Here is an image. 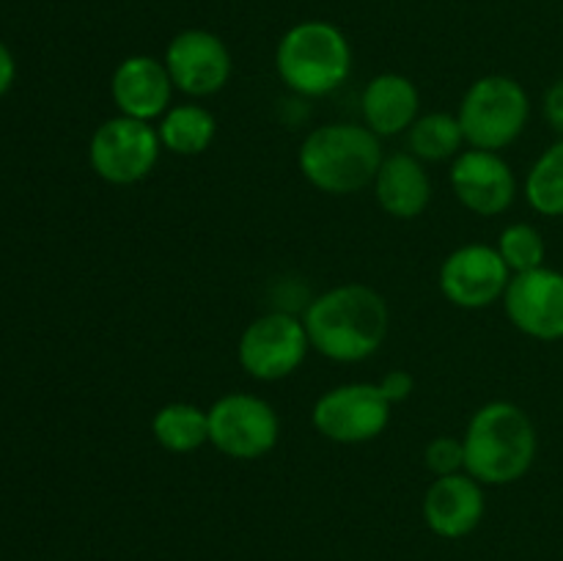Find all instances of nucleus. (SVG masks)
I'll use <instances>...</instances> for the list:
<instances>
[{
	"label": "nucleus",
	"instance_id": "nucleus-16",
	"mask_svg": "<svg viewBox=\"0 0 563 561\" xmlns=\"http://www.w3.org/2000/svg\"><path fill=\"white\" fill-rule=\"evenodd\" d=\"M372 190L379 209L396 220H416L432 201V179L421 160L410 152L385 154Z\"/></svg>",
	"mask_w": 563,
	"mask_h": 561
},
{
	"label": "nucleus",
	"instance_id": "nucleus-26",
	"mask_svg": "<svg viewBox=\"0 0 563 561\" xmlns=\"http://www.w3.org/2000/svg\"><path fill=\"white\" fill-rule=\"evenodd\" d=\"M14 77H16L14 55H11V50L0 42V97L9 91L11 82H14Z\"/></svg>",
	"mask_w": 563,
	"mask_h": 561
},
{
	"label": "nucleus",
	"instance_id": "nucleus-18",
	"mask_svg": "<svg viewBox=\"0 0 563 561\" xmlns=\"http://www.w3.org/2000/svg\"><path fill=\"white\" fill-rule=\"evenodd\" d=\"M163 148L179 157H198L207 152L218 138V119L209 108L196 102L170 105L157 124Z\"/></svg>",
	"mask_w": 563,
	"mask_h": 561
},
{
	"label": "nucleus",
	"instance_id": "nucleus-20",
	"mask_svg": "<svg viewBox=\"0 0 563 561\" xmlns=\"http://www.w3.org/2000/svg\"><path fill=\"white\" fill-rule=\"evenodd\" d=\"M407 152L416 154L421 163H443L454 160L465 146V132H462L456 113H423L418 116L416 124L405 132Z\"/></svg>",
	"mask_w": 563,
	"mask_h": 561
},
{
	"label": "nucleus",
	"instance_id": "nucleus-19",
	"mask_svg": "<svg viewBox=\"0 0 563 561\" xmlns=\"http://www.w3.org/2000/svg\"><path fill=\"white\" fill-rule=\"evenodd\" d=\"M152 438L170 454H190L209 443V413L192 402H168L152 416Z\"/></svg>",
	"mask_w": 563,
	"mask_h": 561
},
{
	"label": "nucleus",
	"instance_id": "nucleus-4",
	"mask_svg": "<svg viewBox=\"0 0 563 561\" xmlns=\"http://www.w3.org/2000/svg\"><path fill=\"white\" fill-rule=\"evenodd\" d=\"M275 72L280 82L300 97H328L350 80L352 44L333 22H297L275 47Z\"/></svg>",
	"mask_w": 563,
	"mask_h": 561
},
{
	"label": "nucleus",
	"instance_id": "nucleus-12",
	"mask_svg": "<svg viewBox=\"0 0 563 561\" xmlns=\"http://www.w3.org/2000/svg\"><path fill=\"white\" fill-rule=\"evenodd\" d=\"M504 311L520 333L537 341H563V273L537 267L511 275Z\"/></svg>",
	"mask_w": 563,
	"mask_h": 561
},
{
	"label": "nucleus",
	"instance_id": "nucleus-2",
	"mask_svg": "<svg viewBox=\"0 0 563 561\" xmlns=\"http://www.w3.org/2000/svg\"><path fill=\"white\" fill-rule=\"evenodd\" d=\"M462 446L465 473H471L484 487H506L526 479L537 462V424L515 402H487L467 421Z\"/></svg>",
	"mask_w": 563,
	"mask_h": 561
},
{
	"label": "nucleus",
	"instance_id": "nucleus-21",
	"mask_svg": "<svg viewBox=\"0 0 563 561\" xmlns=\"http://www.w3.org/2000/svg\"><path fill=\"white\" fill-rule=\"evenodd\" d=\"M526 201L544 218H563V138L544 148L528 168Z\"/></svg>",
	"mask_w": 563,
	"mask_h": 561
},
{
	"label": "nucleus",
	"instance_id": "nucleus-22",
	"mask_svg": "<svg viewBox=\"0 0 563 561\" xmlns=\"http://www.w3.org/2000/svg\"><path fill=\"white\" fill-rule=\"evenodd\" d=\"M495 248H498V253L504 256L511 275L544 267V258H548V242H544L542 231L533 223H526V220L506 226V229L500 231Z\"/></svg>",
	"mask_w": 563,
	"mask_h": 561
},
{
	"label": "nucleus",
	"instance_id": "nucleus-23",
	"mask_svg": "<svg viewBox=\"0 0 563 561\" xmlns=\"http://www.w3.org/2000/svg\"><path fill=\"white\" fill-rule=\"evenodd\" d=\"M423 465H427V471L434 479L465 471V446H462V438L440 435V438L429 440L427 449H423Z\"/></svg>",
	"mask_w": 563,
	"mask_h": 561
},
{
	"label": "nucleus",
	"instance_id": "nucleus-9",
	"mask_svg": "<svg viewBox=\"0 0 563 561\" xmlns=\"http://www.w3.org/2000/svg\"><path fill=\"white\" fill-rule=\"evenodd\" d=\"M308 352L311 341L302 319L286 311H267L242 330L236 361L247 377L258 383H278L302 366Z\"/></svg>",
	"mask_w": 563,
	"mask_h": 561
},
{
	"label": "nucleus",
	"instance_id": "nucleus-1",
	"mask_svg": "<svg viewBox=\"0 0 563 561\" xmlns=\"http://www.w3.org/2000/svg\"><path fill=\"white\" fill-rule=\"evenodd\" d=\"M311 350L335 363H361L388 339L390 308L366 284H339L313 297L302 311Z\"/></svg>",
	"mask_w": 563,
	"mask_h": 561
},
{
	"label": "nucleus",
	"instance_id": "nucleus-5",
	"mask_svg": "<svg viewBox=\"0 0 563 561\" xmlns=\"http://www.w3.org/2000/svg\"><path fill=\"white\" fill-rule=\"evenodd\" d=\"M465 143L471 148L504 152L526 132L531 119V97L526 86L509 75H484L471 82L456 110Z\"/></svg>",
	"mask_w": 563,
	"mask_h": 561
},
{
	"label": "nucleus",
	"instance_id": "nucleus-24",
	"mask_svg": "<svg viewBox=\"0 0 563 561\" xmlns=\"http://www.w3.org/2000/svg\"><path fill=\"white\" fill-rule=\"evenodd\" d=\"M377 385L390 405H399V402L410 399V394L416 391V377H412L407 369H394V372L385 374Z\"/></svg>",
	"mask_w": 563,
	"mask_h": 561
},
{
	"label": "nucleus",
	"instance_id": "nucleus-25",
	"mask_svg": "<svg viewBox=\"0 0 563 561\" xmlns=\"http://www.w3.org/2000/svg\"><path fill=\"white\" fill-rule=\"evenodd\" d=\"M542 113H544V119H548L550 130H553L555 135L563 138V77L561 80H555L553 86L544 91Z\"/></svg>",
	"mask_w": 563,
	"mask_h": 561
},
{
	"label": "nucleus",
	"instance_id": "nucleus-3",
	"mask_svg": "<svg viewBox=\"0 0 563 561\" xmlns=\"http://www.w3.org/2000/svg\"><path fill=\"white\" fill-rule=\"evenodd\" d=\"M383 157V138L366 124L333 121L308 132L297 152V168L319 193L352 196L372 187Z\"/></svg>",
	"mask_w": 563,
	"mask_h": 561
},
{
	"label": "nucleus",
	"instance_id": "nucleus-11",
	"mask_svg": "<svg viewBox=\"0 0 563 561\" xmlns=\"http://www.w3.org/2000/svg\"><path fill=\"white\" fill-rule=\"evenodd\" d=\"M163 64L176 91L192 99L212 97L231 80L234 61L223 38L203 28H187L168 42Z\"/></svg>",
	"mask_w": 563,
	"mask_h": 561
},
{
	"label": "nucleus",
	"instance_id": "nucleus-6",
	"mask_svg": "<svg viewBox=\"0 0 563 561\" xmlns=\"http://www.w3.org/2000/svg\"><path fill=\"white\" fill-rule=\"evenodd\" d=\"M209 443L229 460L253 462L280 440V418L267 399L231 391L209 407Z\"/></svg>",
	"mask_w": 563,
	"mask_h": 561
},
{
	"label": "nucleus",
	"instance_id": "nucleus-14",
	"mask_svg": "<svg viewBox=\"0 0 563 561\" xmlns=\"http://www.w3.org/2000/svg\"><path fill=\"white\" fill-rule=\"evenodd\" d=\"M487 512L484 484L471 473H451L432 479L421 501L423 522L440 539H465L482 526Z\"/></svg>",
	"mask_w": 563,
	"mask_h": 561
},
{
	"label": "nucleus",
	"instance_id": "nucleus-17",
	"mask_svg": "<svg viewBox=\"0 0 563 561\" xmlns=\"http://www.w3.org/2000/svg\"><path fill=\"white\" fill-rule=\"evenodd\" d=\"M363 124L379 138L405 135L421 116V94L407 75L383 72L361 94Z\"/></svg>",
	"mask_w": 563,
	"mask_h": 561
},
{
	"label": "nucleus",
	"instance_id": "nucleus-10",
	"mask_svg": "<svg viewBox=\"0 0 563 561\" xmlns=\"http://www.w3.org/2000/svg\"><path fill=\"white\" fill-rule=\"evenodd\" d=\"M511 270L495 245L467 242L454 248L438 270V286L445 300L465 311H482L504 300Z\"/></svg>",
	"mask_w": 563,
	"mask_h": 561
},
{
	"label": "nucleus",
	"instance_id": "nucleus-7",
	"mask_svg": "<svg viewBox=\"0 0 563 561\" xmlns=\"http://www.w3.org/2000/svg\"><path fill=\"white\" fill-rule=\"evenodd\" d=\"M159 152H163V143H159L157 127L119 113L93 130L91 143H88V163L102 182L126 187L137 185L152 174Z\"/></svg>",
	"mask_w": 563,
	"mask_h": 561
},
{
	"label": "nucleus",
	"instance_id": "nucleus-15",
	"mask_svg": "<svg viewBox=\"0 0 563 561\" xmlns=\"http://www.w3.org/2000/svg\"><path fill=\"white\" fill-rule=\"evenodd\" d=\"M174 80L159 58L152 55H130L121 61L110 77V97L115 110L130 119L148 121L163 119L174 105Z\"/></svg>",
	"mask_w": 563,
	"mask_h": 561
},
{
	"label": "nucleus",
	"instance_id": "nucleus-8",
	"mask_svg": "<svg viewBox=\"0 0 563 561\" xmlns=\"http://www.w3.org/2000/svg\"><path fill=\"white\" fill-rule=\"evenodd\" d=\"M394 405L377 383H344L324 391L311 410V424L324 440L339 446L372 443L388 429Z\"/></svg>",
	"mask_w": 563,
	"mask_h": 561
},
{
	"label": "nucleus",
	"instance_id": "nucleus-13",
	"mask_svg": "<svg viewBox=\"0 0 563 561\" xmlns=\"http://www.w3.org/2000/svg\"><path fill=\"white\" fill-rule=\"evenodd\" d=\"M451 190L456 201L473 215L495 218L504 215L517 198V176L500 152L462 148L449 168Z\"/></svg>",
	"mask_w": 563,
	"mask_h": 561
}]
</instances>
